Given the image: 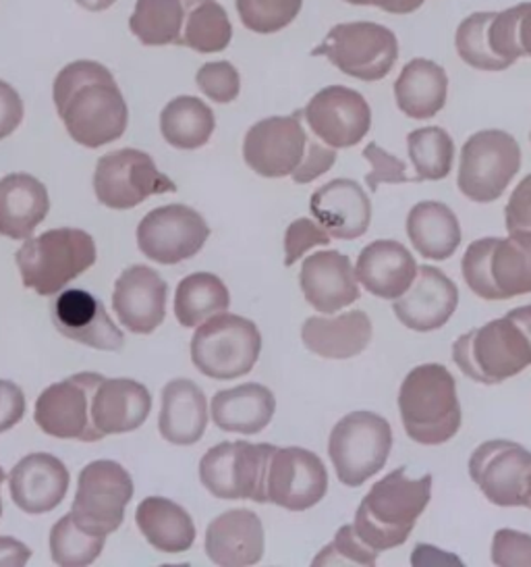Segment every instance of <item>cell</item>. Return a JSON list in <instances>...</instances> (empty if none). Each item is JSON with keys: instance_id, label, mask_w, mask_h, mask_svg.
Returning a JSON list of instances; mask_svg holds the SVG:
<instances>
[{"instance_id": "obj_1", "label": "cell", "mask_w": 531, "mask_h": 567, "mask_svg": "<svg viewBox=\"0 0 531 567\" xmlns=\"http://www.w3.org/2000/svg\"><path fill=\"white\" fill-rule=\"evenodd\" d=\"M52 101L69 135L83 148H102L123 137L129 111L115 75L96 61H75L59 71Z\"/></svg>"}, {"instance_id": "obj_2", "label": "cell", "mask_w": 531, "mask_h": 567, "mask_svg": "<svg viewBox=\"0 0 531 567\" xmlns=\"http://www.w3.org/2000/svg\"><path fill=\"white\" fill-rule=\"evenodd\" d=\"M430 497V474L415 481L407 476V467H397L369 488L355 514L353 530L378 555L395 549L409 538Z\"/></svg>"}, {"instance_id": "obj_3", "label": "cell", "mask_w": 531, "mask_h": 567, "mask_svg": "<svg viewBox=\"0 0 531 567\" xmlns=\"http://www.w3.org/2000/svg\"><path fill=\"white\" fill-rule=\"evenodd\" d=\"M398 412L407 436L419 445H442L461 429V403L447 367H415L398 391Z\"/></svg>"}, {"instance_id": "obj_4", "label": "cell", "mask_w": 531, "mask_h": 567, "mask_svg": "<svg viewBox=\"0 0 531 567\" xmlns=\"http://www.w3.org/2000/svg\"><path fill=\"white\" fill-rule=\"evenodd\" d=\"M452 360L476 383H504L530 367L531 337L509 310L507 317L461 334L452 343Z\"/></svg>"}, {"instance_id": "obj_5", "label": "cell", "mask_w": 531, "mask_h": 567, "mask_svg": "<svg viewBox=\"0 0 531 567\" xmlns=\"http://www.w3.org/2000/svg\"><path fill=\"white\" fill-rule=\"evenodd\" d=\"M21 281L38 296H59L66 285L77 279L96 262V241L82 229H50L28 237L17 250Z\"/></svg>"}, {"instance_id": "obj_6", "label": "cell", "mask_w": 531, "mask_h": 567, "mask_svg": "<svg viewBox=\"0 0 531 567\" xmlns=\"http://www.w3.org/2000/svg\"><path fill=\"white\" fill-rule=\"evenodd\" d=\"M467 287L481 300H511L531 293V234L473 241L461 260Z\"/></svg>"}, {"instance_id": "obj_7", "label": "cell", "mask_w": 531, "mask_h": 567, "mask_svg": "<svg viewBox=\"0 0 531 567\" xmlns=\"http://www.w3.org/2000/svg\"><path fill=\"white\" fill-rule=\"evenodd\" d=\"M262 333L248 318L220 312L201 322L191 339L194 367L208 379L235 381L260 360Z\"/></svg>"}, {"instance_id": "obj_8", "label": "cell", "mask_w": 531, "mask_h": 567, "mask_svg": "<svg viewBox=\"0 0 531 567\" xmlns=\"http://www.w3.org/2000/svg\"><path fill=\"white\" fill-rule=\"evenodd\" d=\"M391 450V424L374 412H353L341 417L329 439V455L336 476L353 488L362 486L386 466Z\"/></svg>"}, {"instance_id": "obj_9", "label": "cell", "mask_w": 531, "mask_h": 567, "mask_svg": "<svg viewBox=\"0 0 531 567\" xmlns=\"http://www.w3.org/2000/svg\"><path fill=\"white\" fill-rule=\"evenodd\" d=\"M274 450L270 443H218L199 462L201 484L216 499L268 503L266 483Z\"/></svg>"}, {"instance_id": "obj_10", "label": "cell", "mask_w": 531, "mask_h": 567, "mask_svg": "<svg viewBox=\"0 0 531 567\" xmlns=\"http://www.w3.org/2000/svg\"><path fill=\"white\" fill-rule=\"evenodd\" d=\"M312 54L326 56L334 68L348 78L378 82L397 63L398 40L388 28L378 23H339Z\"/></svg>"}, {"instance_id": "obj_11", "label": "cell", "mask_w": 531, "mask_h": 567, "mask_svg": "<svg viewBox=\"0 0 531 567\" xmlns=\"http://www.w3.org/2000/svg\"><path fill=\"white\" fill-rule=\"evenodd\" d=\"M521 168V148L513 135L486 130L465 142L459 163V189L469 200L494 202Z\"/></svg>"}, {"instance_id": "obj_12", "label": "cell", "mask_w": 531, "mask_h": 567, "mask_svg": "<svg viewBox=\"0 0 531 567\" xmlns=\"http://www.w3.org/2000/svg\"><path fill=\"white\" fill-rule=\"evenodd\" d=\"M132 497V474L118 462L98 460L83 467L71 514L87 533L108 536L123 524Z\"/></svg>"}, {"instance_id": "obj_13", "label": "cell", "mask_w": 531, "mask_h": 567, "mask_svg": "<svg viewBox=\"0 0 531 567\" xmlns=\"http://www.w3.org/2000/svg\"><path fill=\"white\" fill-rule=\"evenodd\" d=\"M94 192L100 204L113 210H132L149 196L177 192V185L158 171L149 154L123 148L100 158L94 173Z\"/></svg>"}, {"instance_id": "obj_14", "label": "cell", "mask_w": 531, "mask_h": 567, "mask_svg": "<svg viewBox=\"0 0 531 567\" xmlns=\"http://www.w3.org/2000/svg\"><path fill=\"white\" fill-rule=\"evenodd\" d=\"M102 381L104 377L98 372H80L42 391L33 412L42 433L82 443L102 441L104 436L92 420V398Z\"/></svg>"}, {"instance_id": "obj_15", "label": "cell", "mask_w": 531, "mask_h": 567, "mask_svg": "<svg viewBox=\"0 0 531 567\" xmlns=\"http://www.w3.org/2000/svg\"><path fill=\"white\" fill-rule=\"evenodd\" d=\"M210 237V227L198 210L185 204H168L149 210L137 225V246L158 265H179L194 258Z\"/></svg>"}, {"instance_id": "obj_16", "label": "cell", "mask_w": 531, "mask_h": 567, "mask_svg": "<svg viewBox=\"0 0 531 567\" xmlns=\"http://www.w3.org/2000/svg\"><path fill=\"white\" fill-rule=\"evenodd\" d=\"M303 111L289 117H268L249 127L243 140L248 167L266 179H282L301 165L310 137L303 130Z\"/></svg>"}, {"instance_id": "obj_17", "label": "cell", "mask_w": 531, "mask_h": 567, "mask_svg": "<svg viewBox=\"0 0 531 567\" xmlns=\"http://www.w3.org/2000/svg\"><path fill=\"white\" fill-rule=\"evenodd\" d=\"M329 472L324 462L301 447H277L270 460L268 501L289 512H305L326 497Z\"/></svg>"}, {"instance_id": "obj_18", "label": "cell", "mask_w": 531, "mask_h": 567, "mask_svg": "<svg viewBox=\"0 0 531 567\" xmlns=\"http://www.w3.org/2000/svg\"><path fill=\"white\" fill-rule=\"evenodd\" d=\"M303 117L320 142L334 151L353 148L372 127V111L364 96L345 85H329L308 102Z\"/></svg>"}, {"instance_id": "obj_19", "label": "cell", "mask_w": 531, "mask_h": 567, "mask_svg": "<svg viewBox=\"0 0 531 567\" xmlns=\"http://www.w3.org/2000/svg\"><path fill=\"white\" fill-rule=\"evenodd\" d=\"M531 453L513 441H486L469 460V476L498 507H525Z\"/></svg>"}, {"instance_id": "obj_20", "label": "cell", "mask_w": 531, "mask_h": 567, "mask_svg": "<svg viewBox=\"0 0 531 567\" xmlns=\"http://www.w3.org/2000/svg\"><path fill=\"white\" fill-rule=\"evenodd\" d=\"M459 306V289L436 267H419L417 279L393 303L400 324L415 333H430L447 324Z\"/></svg>"}, {"instance_id": "obj_21", "label": "cell", "mask_w": 531, "mask_h": 567, "mask_svg": "<svg viewBox=\"0 0 531 567\" xmlns=\"http://www.w3.org/2000/svg\"><path fill=\"white\" fill-rule=\"evenodd\" d=\"M52 322L59 333L92 350L118 351L125 337L106 315L96 296L85 289H66L52 303Z\"/></svg>"}, {"instance_id": "obj_22", "label": "cell", "mask_w": 531, "mask_h": 567, "mask_svg": "<svg viewBox=\"0 0 531 567\" xmlns=\"http://www.w3.org/2000/svg\"><path fill=\"white\" fill-rule=\"evenodd\" d=\"M168 285L154 268L135 265L121 272L113 293V310L127 331L154 333L166 317Z\"/></svg>"}, {"instance_id": "obj_23", "label": "cell", "mask_w": 531, "mask_h": 567, "mask_svg": "<svg viewBox=\"0 0 531 567\" xmlns=\"http://www.w3.org/2000/svg\"><path fill=\"white\" fill-rule=\"evenodd\" d=\"M299 285L308 303L322 315H334L360 300L357 275L348 256L341 251L312 254L301 267Z\"/></svg>"}, {"instance_id": "obj_24", "label": "cell", "mask_w": 531, "mask_h": 567, "mask_svg": "<svg viewBox=\"0 0 531 567\" xmlns=\"http://www.w3.org/2000/svg\"><path fill=\"white\" fill-rule=\"evenodd\" d=\"M69 470L50 453L23 457L9 476L11 499L28 516H42L56 509L69 491Z\"/></svg>"}, {"instance_id": "obj_25", "label": "cell", "mask_w": 531, "mask_h": 567, "mask_svg": "<svg viewBox=\"0 0 531 567\" xmlns=\"http://www.w3.org/2000/svg\"><path fill=\"white\" fill-rule=\"evenodd\" d=\"M206 555L216 566H256L264 557V526L251 509H231L206 530Z\"/></svg>"}, {"instance_id": "obj_26", "label": "cell", "mask_w": 531, "mask_h": 567, "mask_svg": "<svg viewBox=\"0 0 531 567\" xmlns=\"http://www.w3.org/2000/svg\"><path fill=\"white\" fill-rule=\"evenodd\" d=\"M310 210L334 239H357L369 229L372 220V202L353 179H332L317 187Z\"/></svg>"}, {"instance_id": "obj_27", "label": "cell", "mask_w": 531, "mask_h": 567, "mask_svg": "<svg viewBox=\"0 0 531 567\" xmlns=\"http://www.w3.org/2000/svg\"><path fill=\"white\" fill-rule=\"evenodd\" d=\"M417 262L414 254L403 244L393 239H381L365 246L360 258L355 275L364 285L365 291L382 300H398L407 293L417 275Z\"/></svg>"}, {"instance_id": "obj_28", "label": "cell", "mask_w": 531, "mask_h": 567, "mask_svg": "<svg viewBox=\"0 0 531 567\" xmlns=\"http://www.w3.org/2000/svg\"><path fill=\"white\" fill-rule=\"evenodd\" d=\"M149 410L148 389L133 379H104L92 398V420L102 436L137 431Z\"/></svg>"}, {"instance_id": "obj_29", "label": "cell", "mask_w": 531, "mask_h": 567, "mask_svg": "<svg viewBox=\"0 0 531 567\" xmlns=\"http://www.w3.org/2000/svg\"><path fill=\"white\" fill-rule=\"evenodd\" d=\"M372 333V320L364 310H351L339 317L308 318L301 327V341L320 358L348 360L369 346Z\"/></svg>"}, {"instance_id": "obj_30", "label": "cell", "mask_w": 531, "mask_h": 567, "mask_svg": "<svg viewBox=\"0 0 531 567\" xmlns=\"http://www.w3.org/2000/svg\"><path fill=\"white\" fill-rule=\"evenodd\" d=\"M50 210L49 189L28 173H11L0 179V235L28 239Z\"/></svg>"}, {"instance_id": "obj_31", "label": "cell", "mask_w": 531, "mask_h": 567, "mask_svg": "<svg viewBox=\"0 0 531 567\" xmlns=\"http://www.w3.org/2000/svg\"><path fill=\"white\" fill-rule=\"evenodd\" d=\"M208 426V401L198 384L189 379H175L163 389L158 431L163 439L187 447L201 441Z\"/></svg>"}, {"instance_id": "obj_32", "label": "cell", "mask_w": 531, "mask_h": 567, "mask_svg": "<svg viewBox=\"0 0 531 567\" xmlns=\"http://www.w3.org/2000/svg\"><path fill=\"white\" fill-rule=\"evenodd\" d=\"M274 412L277 400L264 384H239L218 391L212 398V420L225 433H262L272 422Z\"/></svg>"}, {"instance_id": "obj_33", "label": "cell", "mask_w": 531, "mask_h": 567, "mask_svg": "<svg viewBox=\"0 0 531 567\" xmlns=\"http://www.w3.org/2000/svg\"><path fill=\"white\" fill-rule=\"evenodd\" d=\"M448 78L445 69L428 59L409 61L397 82L395 101L398 111L409 118H431L447 104Z\"/></svg>"}, {"instance_id": "obj_34", "label": "cell", "mask_w": 531, "mask_h": 567, "mask_svg": "<svg viewBox=\"0 0 531 567\" xmlns=\"http://www.w3.org/2000/svg\"><path fill=\"white\" fill-rule=\"evenodd\" d=\"M135 524L149 545L160 553H185L196 543V524L179 503L148 497L135 512Z\"/></svg>"}, {"instance_id": "obj_35", "label": "cell", "mask_w": 531, "mask_h": 567, "mask_svg": "<svg viewBox=\"0 0 531 567\" xmlns=\"http://www.w3.org/2000/svg\"><path fill=\"white\" fill-rule=\"evenodd\" d=\"M198 0H137L129 30L144 47H183Z\"/></svg>"}, {"instance_id": "obj_36", "label": "cell", "mask_w": 531, "mask_h": 567, "mask_svg": "<svg viewBox=\"0 0 531 567\" xmlns=\"http://www.w3.org/2000/svg\"><path fill=\"white\" fill-rule=\"evenodd\" d=\"M407 235L428 260H447L461 244V225L442 202H419L407 217Z\"/></svg>"}, {"instance_id": "obj_37", "label": "cell", "mask_w": 531, "mask_h": 567, "mask_svg": "<svg viewBox=\"0 0 531 567\" xmlns=\"http://www.w3.org/2000/svg\"><path fill=\"white\" fill-rule=\"evenodd\" d=\"M212 109L196 96H179L168 102L160 115V134L177 151H198L215 134Z\"/></svg>"}, {"instance_id": "obj_38", "label": "cell", "mask_w": 531, "mask_h": 567, "mask_svg": "<svg viewBox=\"0 0 531 567\" xmlns=\"http://www.w3.org/2000/svg\"><path fill=\"white\" fill-rule=\"evenodd\" d=\"M229 306V289L212 272H194L185 277L175 291V317L187 329L227 312Z\"/></svg>"}, {"instance_id": "obj_39", "label": "cell", "mask_w": 531, "mask_h": 567, "mask_svg": "<svg viewBox=\"0 0 531 567\" xmlns=\"http://www.w3.org/2000/svg\"><path fill=\"white\" fill-rule=\"evenodd\" d=\"M407 151L421 182H440L448 177L455 161V142L442 127H421L407 137Z\"/></svg>"}, {"instance_id": "obj_40", "label": "cell", "mask_w": 531, "mask_h": 567, "mask_svg": "<svg viewBox=\"0 0 531 567\" xmlns=\"http://www.w3.org/2000/svg\"><path fill=\"white\" fill-rule=\"evenodd\" d=\"M108 536L87 533L73 514L61 517L50 533V555L56 566L85 567L94 564Z\"/></svg>"}, {"instance_id": "obj_41", "label": "cell", "mask_w": 531, "mask_h": 567, "mask_svg": "<svg viewBox=\"0 0 531 567\" xmlns=\"http://www.w3.org/2000/svg\"><path fill=\"white\" fill-rule=\"evenodd\" d=\"M232 25L227 11L216 0H198L189 19L183 47L201 54L222 52L231 44Z\"/></svg>"}, {"instance_id": "obj_42", "label": "cell", "mask_w": 531, "mask_h": 567, "mask_svg": "<svg viewBox=\"0 0 531 567\" xmlns=\"http://www.w3.org/2000/svg\"><path fill=\"white\" fill-rule=\"evenodd\" d=\"M494 16L497 13H473L461 21L457 30L455 35L457 52L469 68L480 69V71H504L513 65L511 61L497 54L490 44L488 30Z\"/></svg>"}, {"instance_id": "obj_43", "label": "cell", "mask_w": 531, "mask_h": 567, "mask_svg": "<svg viewBox=\"0 0 531 567\" xmlns=\"http://www.w3.org/2000/svg\"><path fill=\"white\" fill-rule=\"evenodd\" d=\"M490 44L507 61L531 59V2H521L513 9L497 13L490 23Z\"/></svg>"}, {"instance_id": "obj_44", "label": "cell", "mask_w": 531, "mask_h": 567, "mask_svg": "<svg viewBox=\"0 0 531 567\" xmlns=\"http://www.w3.org/2000/svg\"><path fill=\"white\" fill-rule=\"evenodd\" d=\"M241 23L256 34H277L291 25L303 0H235Z\"/></svg>"}, {"instance_id": "obj_45", "label": "cell", "mask_w": 531, "mask_h": 567, "mask_svg": "<svg viewBox=\"0 0 531 567\" xmlns=\"http://www.w3.org/2000/svg\"><path fill=\"white\" fill-rule=\"evenodd\" d=\"M378 553L369 549L353 530V524L339 528L331 545L314 559V566H376Z\"/></svg>"}, {"instance_id": "obj_46", "label": "cell", "mask_w": 531, "mask_h": 567, "mask_svg": "<svg viewBox=\"0 0 531 567\" xmlns=\"http://www.w3.org/2000/svg\"><path fill=\"white\" fill-rule=\"evenodd\" d=\"M196 84L204 96L218 104H229L237 101L241 90V78L239 71L232 68L229 61H215L201 65L196 75Z\"/></svg>"}, {"instance_id": "obj_47", "label": "cell", "mask_w": 531, "mask_h": 567, "mask_svg": "<svg viewBox=\"0 0 531 567\" xmlns=\"http://www.w3.org/2000/svg\"><path fill=\"white\" fill-rule=\"evenodd\" d=\"M331 234L312 218H299L284 234V267H293L299 258L315 246H329Z\"/></svg>"}, {"instance_id": "obj_48", "label": "cell", "mask_w": 531, "mask_h": 567, "mask_svg": "<svg viewBox=\"0 0 531 567\" xmlns=\"http://www.w3.org/2000/svg\"><path fill=\"white\" fill-rule=\"evenodd\" d=\"M364 158L372 165V171L365 175V184L372 192H378L381 184H409L405 163L393 156L391 152L381 148L376 142L367 144L364 151Z\"/></svg>"}, {"instance_id": "obj_49", "label": "cell", "mask_w": 531, "mask_h": 567, "mask_svg": "<svg viewBox=\"0 0 531 567\" xmlns=\"http://www.w3.org/2000/svg\"><path fill=\"white\" fill-rule=\"evenodd\" d=\"M492 561L497 566H531V536L502 528L492 540Z\"/></svg>"}, {"instance_id": "obj_50", "label": "cell", "mask_w": 531, "mask_h": 567, "mask_svg": "<svg viewBox=\"0 0 531 567\" xmlns=\"http://www.w3.org/2000/svg\"><path fill=\"white\" fill-rule=\"evenodd\" d=\"M334 163H336V151L310 137L305 156L291 177L295 184H310L317 177H322L324 173H329Z\"/></svg>"}, {"instance_id": "obj_51", "label": "cell", "mask_w": 531, "mask_h": 567, "mask_svg": "<svg viewBox=\"0 0 531 567\" xmlns=\"http://www.w3.org/2000/svg\"><path fill=\"white\" fill-rule=\"evenodd\" d=\"M504 217L509 234H531V175L514 187Z\"/></svg>"}, {"instance_id": "obj_52", "label": "cell", "mask_w": 531, "mask_h": 567, "mask_svg": "<svg viewBox=\"0 0 531 567\" xmlns=\"http://www.w3.org/2000/svg\"><path fill=\"white\" fill-rule=\"evenodd\" d=\"M28 403L19 384L0 379V433L11 431L25 416Z\"/></svg>"}, {"instance_id": "obj_53", "label": "cell", "mask_w": 531, "mask_h": 567, "mask_svg": "<svg viewBox=\"0 0 531 567\" xmlns=\"http://www.w3.org/2000/svg\"><path fill=\"white\" fill-rule=\"evenodd\" d=\"M23 121V101L15 87L0 80V140L9 137Z\"/></svg>"}, {"instance_id": "obj_54", "label": "cell", "mask_w": 531, "mask_h": 567, "mask_svg": "<svg viewBox=\"0 0 531 567\" xmlns=\"http://www.w3.org/2000/svg\"><path fill=\"white\" fill-rule=\"evenodd\" d=\"M32 559V549L11 536H0V566L21 567Z\"/></svg>"}, {"instance_id": "obj_55", "label": "cell", "mask_w": 531, "mask_h": 567, "mask_svg": "<svg viewBox=\"0 0 531 567\" xmlns=\"http://www.w3.org/2000/svg\"><path fill=\"white\" fill-rule=\"evenodd\" d=\"M426 0H384L382 11L393 13V16H407L417 11Z\"/></svg>"}, {"instance_id": "obj_56", "label": "cell", "mask_w": 531, "mask_h": 567, "mask_svg": "<svg viewBox=\"0 0 531 567\" xmlns=\"http://www.w3.org/2000/svg\"><path fill=\"white\" fill-rule=\"evenodd\" d=\"M82 9L85 11H92V13H98V11H106L115 4L116 0H75Z\"/></svg>"}, {"instance_id": "obj_57", "label": "cell", "mask_w": 531, "mask_h": 567, "mask_svg": "<svg viewBox=\"0 0 531 567\" xmlns=\"http://www.w3.org/2000/svg\"><path fill=\"white\" fill-rule=\"evenodd\" d=\"M348 4H357V7H382L384 0H345Z\"/></svg>"}, {"instance_id": "obj_58", "label": "cell", "mask_w": 531, "mask_h": 567, "mask_svg": "<svg viewBox=\"0 0 531 567\" xmlns=\"http://www.w3.org/2000/svg\"><path fill=\"white\" fill-rule=\"evenodd\" d=\"M523 497H525V507H530L531 509V470L530 474H528V478H525V488H523Z\"/></svg>"}, {"instance_id": "obj_59", "label": "cell", "mask_w": 531, "mask_h": 567, "mask_svg": "<svg viewBox=\"0 0 531 567\" xmlns=\"http://www.w3.org/2000/svg\"><path fill=\"white\" fill-rule=\"evenodd\" d=\"M4 483V470L0 467V486ZM0 516H2V501H0Z\"/></svg>"}, {"instance_id": "obj_60", "label": "cell", "mask_w": 531, "mask_h": 567, "mask_svg": "<svg viewBox=\"0 0 531 567\" xmlns=\"http://www.w3.org/2000/svg\"><path fill=\"white\" fill-rule=\"evenodd\" d=\"M530 140H531V135H530Z\"/></svg>"}]
</instances>
